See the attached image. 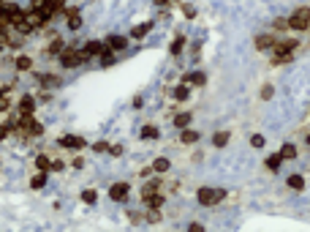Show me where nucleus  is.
<instances>
[{
    "instance_id": "f3484780",
    "label": "nucleus",
    "mask_w": 310,
    "mask_h": 232,
    "mask_svg": "<svg viewBox=\"0 0 310 232\" xmlns=\"http://www.w3.org/2000/svg\"><path fill=\"white\" fill-rule=\"evenodd\" d=\"M191 112H180V115H177V118H174V126H177V129H188V126H191Z\"/></svg>"
},
{
    "instance_id": "6ab92c4d",
    "label": "nucleus",
    "mask_w": 310,
    "mask_h": 232,
    "mask_svg": "<svg viewBox=\"0 0 310 232\" xmlns=\"http://www.w3.org/2000/svg\"><path fill=\"white\" fill-rule=\"evenodd\" d=\"M169 159H155L152 161V169H155V172H169Z\"/></svg>"
},
{
    "instance_id": "79ce46f5",
    "label": "nucleus",
    "mask_w": 310,
    "mask_h": 232,
    "mask_svg": "<svg viewBox=\"0 0 310 232\" xmlns=\"http://www.w3.org/2000/svg\"><path fill=\"white\" fill-rule=\"evenodd\" d=\"M63 167H65L63 161H52V172H60V169H63Z\"/></svg>"
},
{
    "instance_id": "f704fd0d",
    "label": "nucleus",
    "mask_w": 310,
    "mask_h": 232,
    "mask_svg": "<svg viewBox=\"0 0 310 232\" xmlns=\"http://www.w3.org/2000/svg\"><path fill=\"white\" fill-rule=\"evenodd\" d=\"M251 145H253V148H264V137H261V134H253Z\"/></svg>"
},
{
    "instance_id": "0eeeda50",
    "label": "nucleus",
    "mask_w": 310,
    "mask_h": 232,
    "mask_svg": "<svg viewBox=\"0 0 310 232\" xmlns=\"http://www.w3.org/2000/svg\"><path fill=\"white\" fill-rule=\"evenodd\" d=\"M65 17H68V28L71 30H79V28H82V17H79V11H76V8H68V11H65Z\"/></svg>"
},
{
    "instance_id": "c9c22d12",
    "label": "nucleus",
    "mask_w": 310,
    "mask_h": 232,
    "mask_svg": "<svg viewBox=\"0 0 310 232\" xmlns=\"http://www.w3.org/2000/svg\"><path fill=\"white\" fill-rule=\"evenodd\" d=\"M272 93H275L272 85H264V88H261V99H272Z\"/></svg>"
},
{
    "instance_id": "aec40b11",
    "label": "nucleus",
    "mask_w": 310,
    "mask_h": 232,
    "mask_svg": "<svg viewBox=\"0 0 310 232\" xmlns=\"http://www.w3.org/2000/svg\"><path fill=\"white\" fill-rule=\"evenodd\" d=\"M35 167H38V172H47V169H52V161H49L47 156H38V159H35Z\"/></svg>"
},
{
    "instance_id": "423d86ee",
    "label": "nucleus",
    "mask_w": 310,
    "mask_h": 232,
    "mask_svg": "<svg viewBox=\"0 0 310 232\" xmlns=\"http://www.w3.org/2000/svg\"><path fill=\"white\" fill-rule=\"evenodd\" d=\"M109 197L114 202H125V197H128V183H114L109 189Z\"/></svg>"
},
{
    "instance_id": "ea45409f",
    "label": "nucleus",
    "mask_w": 310,
    "mask_h": 232,
    "mask_svg": "<svg viewBox=\"0 0 310 232\" xmlns=\"http://www.w3.org/2000/svg\"><path fill=\"white\" fill-rule=\"evenodd\" d=\"M182 11H185V17H188V19H193V17H196V11H193V6H182Z\"/></svg>"
},
{
    "instance_id": "a878e982",
    "label": "nucleus",
    "mask_w": 310,
    "mask_h": 232,
    "mask_svg": "<svg viewBox=\"0 0 310 232\" xmlns=\"http://www.w3.org/2000/svg\"><path fill=\"white\" fill-rule=\"evenodd\" d=\"M288 186H291V189H305V180H302V175H291V178H288Z\"/></svg>"
},
{
    "instance_id": "f03ea898",
    "label": "nucleus",
    "mask_w": 310,
    "mask_h": 232,
    "mask_svg": "<svg viewBox=\"0 0 310 232\" xmlns=\"http://www.w3.org/2000/svg\"><path fill=\"white\" fill-rule=\"evenodd\" d=\"M226 197V189H199V205H215Z\"/></svg>"
},
{
    "instance_id": "e433bc0d",
    "label": "nucleus",
    "mask_w": 310,
    "mask_h": 232,
    "mask_svg": "<svg viewBox=\"0 0 310 232\" xmlns=\"http://www.w3.org/2000/svg\"><path fill=\"white\" fill-rule=\"evenodd\" d=\"M109 148H112V145H106V142H95V145H93L95 153H104V150H109Z\"/></svg>"
},
{
    "instance_id": "473e14b6",
    "label": "nucleus",
    "mask_w": 310,
    "mask_h": 232,
    "mask_svg": "<svg viewBox=\"0 0 310 232\" xmlns=\"http://www.w3.org/2000/svg\"><path fill=\"white\" fill-rule=\"evenodd\" d=\"M49 52H52V55L63 52V38H55V41H52V44H49Z\"/></svg>"
},
{
    "instance_id": "412c9836",
    "label": "nucleus",
    "mask_w": 310,
    "mask_h": 232,
    "mask_svg": "<svg viewBox=\"0 0 310 232\" xmlns=\"http://www.w3.org/2000/svg\"><path fill=\"white\" fill-rule=\"evenodd\" d=\"M141 139H158V129L155 126H144L141 129Z\"/></svg>"
},
{
    "instance_id": "20e7f679",
    "label": "nucleus",
    "mask_w": 310,
    "mask_h": 232,
    "mask_svg": "<svg viewBox=\"0 0 310 232\" xmlns=\"http://www.w3.org/2000/svg\"><path fill=\"white\" fill-rule=\"evenodd\" d=\"M85 60H87L85 49H82V52H65L63 58H60V66H63V68H74V66L85 63Z\"/></svg>"
},
{
    "instance_id": "f257e3e1",
    "label": "nucleus",
    "mask_w": 310,
    "mask_h": 232,
    "mask_svg": "<svg viewBox=\"0 0 310 232\" xmlns=\"http://www.w3.org/2000/svg\"><path fill=\"white\" fill-rule=\"evenodd\" d=\"M297 49V38H288V41H278L275 44V58H272V63H288L291 60V52Z\"/></svg>"
},
{
    "instance_id": "1a4fd4ad",
    "label": "nucleus",
    "mask_w": 310,
    "mask_h": 232,
    "mask_svg": "<svg viewBox=\"0 0 310 232\" xmlns=\"http://www.w3.org/2000/svg\"><path fill=\"white\" fill-rule=\"evenodd\" d=\"M278 38L275 36H258L256 38V49H275Z\"/></svg>"
},
{
    "instance_id": "cd10ccee",
    "label": "nucleus",
    "mask_w": 310,
    "mask_h": 232,
    "mask_svg": "<svg viewBox=\"0 0 310 232\" xmlns=\"http://www.w3.org/2000/svg\"><path fill=\"white\" fill-rule=\"evenodd\" d=\"M182 47H185V36H177V41L171 44V55H180Z\"/></svg>"
},
{
    "instance_id": "4be33fe9",
    "label": "nucleus",
    "mask_w": 310,
    "mask_h": 232,
    "mask_svg": "<svg viewBox=\"0 0 310 232\" xmlns=\"http://www.w3.org/2000/svg\"><path fill=\"white\" fill-rule=\"evenodd\" d=\"M44 183H47V172H38L30 180V189H44Z\"/></svg>"
},
{
    "instance_id": "c85d7f7f",
    "label": "nucleus",
    "mask_w": 310,
    "mask_h": 232,
    "mask_svg": "<svg viewBox=\"0 0 310 232\" xmlns=\"http://www.w3.org/2000/svg\"><path fill=\"white\" fill-rule=\"evenodd\" d=\"M30 66H33V60H30V58H25V55H22V58H17V68H19V71H28Z\"/></svg>"
},
{
    "instance_id": "2f4dec72",
    "label": "nucleus",
    "mask_w": 310,
    "mask_h": 232,
    "mask_svg": "<svg viewBox=\"0 0 310 232\" xmlns=\"http://www.w3.org/2000/svg\"><path fill=\"white\" fill-rule=\"evenodd\" d=\"M11 38H8V25L6 22H0V44H8Z\"/></svg>"
},
{
    "instance_id": "7ed1b4c3",
    "label": "nucleus",
    "mask_w": 310,
    "mask_h": 232,
    "mask_svg": "<svg viewBox=\"0 0 310 232\" xmlns=\"http://www.w3.org/2000/svg\"><path fill=\"white\" fill-rule=\"evenodd\" d=\"M288 28H291V30L310 28V8H297V11L291 14V19H288Z\"/></svg>"
},
{
    "instance_id": "2eb2a0df",
    "label": "nucleus",
    "mask_w": 310,
    "mask_h": 232,
    "mask_svg": "<svg viewBox=\"0 0 310 232\" xmlns=\"http://www.w3.org/2000/svg\"><path fill=\"white\" fill-rule=\"evenodd\" d=\"M101 52H104V44H101V41L85 44V55H87V58H90V55H101Z\"/></svg>"
},
{
    "instance_id": "58836bf2",
    "label": "nucleus",
    "mask_w": 310,
    "mask_h": 232,
    "mask_svg": "<svg viewBox=\"0 0 310 232\" xmlns=\"http://www.w3.org/2000/svg\"><path fill=\"white\" fill-rule=\"evenodd\" d=\"M8 107H11V101H8L6 96H3V99H0V112H6Z\"/></svg>"
},
{
    "instance_id": "37998d69",
    "label": "nucleus",
    "mask_w": 310,
    "mask_h": 232,
    "mask_svg": "<svg viewBox=\"0 0 310 232\" xmlns=\"http://www.w3.org/2000/svg\"><path fill=\"white\" fill-rule=\"evenodd\" d=\"M109 153H112V156H120V153H123V148H120V145H112Z\"/></svg>"
},
{
    "instance_id": "9b49d317",
    "label": "nucleus",
    "mask_w": 310,
    "mask_h": 232,
    "mask_svg": "<svg viewBox=\"0 0 310 232\" xmlns=\"http://www.w3.org/2000/svg\"><path fill=\"white\" fill-rule=\"evenodd\" d=\"M150 28H152V22H141V25H136V28L131 30V38H144L147 33H150Z\"/></svg>"
},
{
    "instance_id": "a19ab883",
    "label": "nucleus",
    "mask_w": 310,
    "mask_h": 232,
    "mask_svg": "<svg viewBox=\"0 0 310 232\" xmlns=\"http://www.w3.org/2000/svg\"><path fill=\"white\" fill-rule=\"evenodd\" d=\"M275 28H278V30L288 28V19H275Z\"/></svg>"
},
{
    "instance_id": "5701e85b",
    "label": "nucleus",
    "mask_w": 310,
    "mask_h": 232,
    "mask_svg": "<svg viewBox=\"0 0 310 232\" xmlns=\"http://www.w3.org/2000/svg\"><path fill=\"white\" fill-rule=\"evenodd\" d=\"M226 142H228V131H221V134H215V137H212V145H215V148H223Z\"/></svg>"
},
{
    "instance_id": "72a5a7b5",
    "label": "nucleus",
    "mask_w": 310,
    "mask_h": 232,
    "mask_svg": "<svg viewBox=\"0 0 310 232\" xmlns=\"http://www.w3.org/2000/svg\"><path fill=\"white\" fill-rule=\"evenodd\" d=\"M11 131H14V123H3V126H0V139H6Z\"/></svg>"
},
{
    "instance_id": "39448f33",
    "label": "nucleus",
    "mask_w": 310,
    "mask_h": 232,
    "mask_svg": "<svg viewBox=\"0 0 310 232\" xmlns=\"http://www.w3.org/2000/svg\"><path fill=\"white\" fill-rule=\"evenodd\" d=\"M60 145H63V148H71V150L87 148V142H85L82 137H74V134H65V137H60Z\"/></svg>"
},
{
    "instance_id": "49530a36",
    "label": "nucleus",
    "mask_w": 310,
    "mask_h": 232,
    "mask_svg": "<svg viewBox=\"0 0 310 232\" xmlns=\"http://www.w3.org/2000/svg\"><path fill=\"white\" fill-rule=\"evenodd\" d=\"M308 145H310V137H308Z\"/></svg>"
},
{
    "instance_id": "9d476101",
    "label": "nucleus",
    "mask_w": 310,
    "mask_h": 232,
    "mask_svg": "<svg viewBox=\"0 0 310 232\" xmlns=\"http://www.w3.org/2000/svg\"><path fill=\"white\" fill-rule=\"evenodd\" d=\"M19 109H22V115H33V109H35V99H33V96H22V101H19Z\"/></svg>"
},
{
    "instance_id": "ddd939ff",
    "label": "nucleus",
    "mask_w": 310,
    "mask_h": 232,
    "mask_svg": "<svg viewBox=\"0 0 310 232\" xmlns=\"http://www.w3.org/2000/svg\"><path fill=\"white\" fill-rule=\"evenodd\" d=\"M109 47H112V49H117V52H120V49H125V47H128V38H125V36H109Z\"/></svg>"
},
{
    "instance_id": "c03bdc74",
    "label": "nucleus",
    "mask_w": 310,
    "mask_h": 232,
    "mask_svg": "<svg viewBox=\"0 0 310 232\" xmlns=\"http://www.w3.org/2000/svg\"><path fill=\"white\" fill-rule=\"evenodd\" d=\"M152 3H155V6H166V3H169V0H152Z\"/></svg>"
},
{
    "instance_id": "c756f323",
    "label": "nucleus",
    "mask_w": 310,
    "mask_h": 232,
    "mask_svg": "<svg viewBox=\"0 0 310 232\" xmlns=\"http://www.w3.org/2000/svg\"><path fill=\"white\" fill-rule=\"evenodd\" d=\"M281 156H283V159H294V156H297V148H294V145H283Z\"/></svg>"
},
{
    "instance_id": "6e6552de",
    "label": "nucleus",
    "mask_w": 310,
    "mask_h": 232,
    "mask_svg": "<svg viewBox=\"0 0 310 232\" xmlns=\"http://www.w3.org/2000/svg\"><path fill=\"white\" fill-rule=\"evenodd\" d=\"M141 199L147 202V208H150V210H158L161 205H164V197H161L158 191H155V194H147V197H141Z\"/></svg>"
},
{
    "instance_id": "a18cd8bd",
    "label": "nucleus",
    "mask_w": 310,
    "mask_h": 232,
    "mask_svg": "<svg viewBox=\"0 0 310 232\" xmlns=\"http://www.w3.org/2000/svg\"><path fill=\"white\" fill-rule=\"evenodd\" d=\"M3 93H6V90H0V99H3Z\"/></svg>"
},
{
    "instance_id": "4c0bfd02",
    "label": "nucleus",
    "mask_w": 310,
    "mask_h": 232,
    "mask_svg": "<svg viewBox=\"0 0 310 232\" xmlns=\"http://www.w3.org/2000/svg\"><path fill=\"white\" fill-rule=\"evenodd\" d=\"M52 8H55V14L63 11V8H65V0H52Z\"/></svg>"
},
{
    "instance_id": "f8f14e48",
    "label": "nucleus",
    "mask_w": 310,
    "mask_h": 232,
    "mask_svg": "<svg viewBox=\"0 0 310 232\" xmlns=\"http://www.w3.org/2000/svg\"><path fill=\"white\" fill-rule=\"evenodd\" d=\"M185 82H188V85H196V88H201V85L207 82V77H204L201 71H193V74H188V77H185Z\"/></svg>"
},
{
    "instance_id": "bb28decb",
    "label": "nucleus",
    "mask_w": 310,
    "mask_h": 232,
    "mask_svg": "<svg viewBox=\"0 0 310 232\" xmlns=\"http://www.w3.org/2000/svg\"><path fill=\"white\" fill-rule=\"evenodd\" d=\"M41 85H44V88H55V85H60V79L52 77V74H44V77H41Z\"/></svg>"
},
{
    "instance_id": "7c9ffc66",
    "label": "nucleus",
    "mask_w": 310,
    "mask_h": 232,
    "mask_svg": "<svg viewBox=\"0 0 310 232\" xmlns=\"http://www.w3.org/2000/svg\"><path fill=\"white\" fill-rule=\"evenodd\" d=\"M82 199H85V202H87V205H95V199H98V194H95L93 189H87V191H82Z\"/></svg>"
},
{
    "instance_id": "4468645a",
    "label": "nucleus",
    "mask_w": 310,
    "mask_h": 232,
    "mask_svg": "<svg viewBox=\"0 0 310 232\" xmlns=\"http://www.w3.org/2000/svg\"><path fill=\"white\" fill-rule=\"evenodd\" d=\"M180 139H182V145H193V142H199V134H196V131H191V129H182Z\"/></svg>"
},
{
    "instance_id": "a211bd4d",
    "label": "nucleus",
    "mask_w": 310,
    "mask_h": 232,
    "mask_svg": "<svg viewBox=\"0 0 310 232\" xmlns=\"http://www.w3.org/2000/svg\"><path fill=\"white\" fill-rule=\"evenodd\" d=\"M98 60H101V66H112V63H114V55H112V47H104V52L98 55Z\"/></svg>"
},
{
    "instance_id": "b1692460",
    "label": "nucleus",
    "mask_w": 310,
    "mask_h": 232,
    "mask_svg": "<svg viewBox=\"0 0 310 232\" xmlns=\"http://www.w3.org/2000/svg\"><path fill=\"white\" fill-rule=\"evenodd\" d=\"M188 96H191V90H188V85H180V88L174 90V99H177V101H185Z\"/></svg>"
},
{
    "instance_id": "393cba45",
    "label": "nucleus",
    "mask_w": 310,
    "mask_h": 232,
    "mask_svg": "<svg viewBox=\"0 0 310 232\" xmlns=\"http://www.w3.org/2000/svg\"><path fill=\"white\" fill-rule=\"evenodd\" d=\"M158 189H161V183H158V180H152V183H144V189H141V197H147V194H155Z\"/></svg>"
},
{
    "instance_id": "dca6fc26",
    "label": "nucleus",
    "mask_w": 310,
    "mask_h": 232,
    "mask_svg": "<svg viewBox=\"0 0 310 232\" xmlns=\"http://www.w3.org/2000/svg\"><path fill=\"white\" fill-rule=\"evenodd\" d=\"M281 161H283V156H281V153L269 156V159H267V169H269V172H278V169H281Z\"/></svg>"
}]
</instances>
